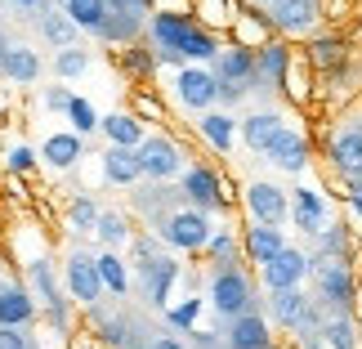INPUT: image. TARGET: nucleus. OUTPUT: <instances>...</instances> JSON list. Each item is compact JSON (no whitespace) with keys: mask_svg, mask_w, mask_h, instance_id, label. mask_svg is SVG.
Segmentation results:
<instances>
[{"mask_svg":"<svg viewBox=\"0 0 362 349\" xmlns=\"http://www.w3.org/2000/svg\"><path fill=\"white\" fill-rule=\"evenodd\" d=\"M327 336H331V345H336V349H354V327L344 323V318H336V323L327 327Z\"/></svg>","mask_w":362,"mask_h":349,"instance_id":"36","label":"nucleus"},{"mask_svg":"<svg viewBox=\"0 0 362 349\" xmlns=\"http://www.w3.org/2000/svg\"><path fill=\"white\" fill-rule=\"evenodd\" d=\"M264 269V287L269 291H286V287H300V278L309 273V256L296 246H282L269 264H259Z\"/></svg>","mask_w":362,"mask_h":349,"instance_id":"3","label":"nucleus"},{"mask_svg":"<svg viewBox=\"0 0 362 349\" xmlns=\"http://www.w3.org/2000/svg\"><path fill=\"white\" fill-rule=\"evenodd\" d=\"M139 166H144V175H152V179H170L179 166H184V157H179V148L170 139L152 135V139L139 144Z\"/></svg>","mask_w":362,"mask_h":349,"instance_id":"6","label":"nucleus"},{"mask_svg":"<svg viewBox=\"0 0 362 349\" xmlns=\"http://www.w3.org/2000/svg\"><path fill=\"white\" fill-rule=\"evenodd\" d=\"M215 99H219V76L202 72V67L179 72V103L184 108H211Z\"/></svg>","mask_w":362,"mask_h":349,"instance_id":"7","label":"nucleus"},{"mask_svg":"<svg viewBox=\"0 0 362 349\" xmlns=\"http://www.w3.org/2000/svg\"><path fill=\"white\" fill-rule=\"evenodd\" d=\"M32 166H36V152L27 148V144H13V148H9V171L27 175V171H32Z\"/></svg>","mask_w":362,"mask_h":349,"instance_id":"34","label":"nucleus"},{"mask_svg":"<svg viewBox=\"0 0 362 349\" xmlns=\"http://www.w3.org/2000/svg\"><path fill=\"white\" fill-rule=\"evenodd\" d=\"M99 278H103V291H117V296H125V287H130V273H125V264H121L117 251L99 256Z\"/></svg>","mask_w":362,"mask_h":349,"instance_id":"26","label":"nucleus"},{"mask_svg":"<svg viewBox=\"0 0 362 349\" xmlns=\"http://www.w3.org/2000/svg\"><path fill=\"white\" fill-rule=\"evenodd\" d=\"M282 67H286V54L282 50H264V72H269V76H282Z\"/></svg>","mask_w":362,"mask_h":349,"instance_id":"40","label":"nucleus"},{"mask_svg":"<svg viewBox=\"0 0 362 349\" xmlns=\"http://www.w3.org/2000/svg\"><path fill=\"white\" fill-rule=\"evenodd\" d=\"M228 349H269V327L255 314H238V323L228 331Z\"/></svg>","mask_w":362,"mask_h":349,"instance_id":"15","label":"nucleus"},{"mask_svg":"<svg viewBox=\"0 0 362 349\" xmlns=\"http://www.w3.org/2000/svg\"><path fill=\"white\" fill-rule=\"evenodd\" d=\"M152 40H157L170 59H215L219 54L215 36H206L202 27H192L188 18H179V13H157V18H152Z\"/></svg>","mask_w":362,"mask_h":349,"instance_id":"1","label":"nucleus"},{"mask_svg":"<svg viewBox=\"0 0 362 349\" xmlns=\"http://www.w3.org/2000/svg\"><path fill=\"white\" fill-rule=\"evenodd\" d=\"M354 193H362V179H354Z\"/></svg>","mask_w":362,"mask_h":349,"instance_id":"45","label":"nucleus"},{"mask_svg":"<svg viewBox=\"0 0 362 349\" xmlns=\"http://www.w3.org/2000/svg\"><path fill=\"white\" fill-rule=\"evenodd\" d=\"M170 278H175V264L170 260H157V269H152V300H165V287H170Z\"/></svg>","mask_w":362,"mask_h":349,"instance_id":"33","label":"nucleus"},{"mask_svg":"<svg viewBox=\"0 0 362 349\" xmlns=\"http://www.w3.org/2000/svg\"><path fill=\"white\" fill-rule=\"evenodd\" d=\"M211 300H215L219 314L238 318V314L250 309V282L238 269H224V273H215V282H211Z\"/></svg>","mask_w":362,"mask_h":349,"instance_id":"4","label":"nucleus"},{"mask_svg":"<svg viewBox=\"0 0 362 349\" xmlns=\"http://www.w3.org/2000/svg\"><path fill=\"white\" fill-rule=\"evenodd\" d=\"M165 242L170 246H179V251H202V246H211V219H206L202 211H179V215H170L165 219Z\"/></svg>","mask_w":362,"mask_h":349,"instance_id":"2","label":"nucleus"},{"mask_svg":"<svg viewBox=\"0 0 362 349\" xmlns=\"http://www.w3.org/2000/svg\"><path fill=\"white\" fill-rule=\"evenodd\" d=\"M322 219H327L322 198H317L313 188H300V193H296V224H300L304 233H317V229H322Z\"/></svg>","mask_w":362,"mask_h":349,"instance_id":"23","label":"nucleus"},{"mask_svg":"<svg viewBox=\"0 0 362 349\" xmlns=\"http://www.w3.org/2000/svg\"><path fill=\"white\" fill-rule=\"evenodd\" d=\"M313 18H317L313 0H273V23L282 32H309Z\"/></svg>","mask_w":362,"mask_h":349,"instance_id":"14","label":"nucleus"},{"mask_svg":"<svg viewBox=\"0 0 362 349\" xmlns=\"http://www.w3.org/2000/svg\"><path fill=\"white\" fill-rule=\"evenodd\" d=\"M54 67H59V76H81V72L90 67V54H86V50H72V45H67V50L59 54V63H54Z\"/></svg>","mask_w":362,"mask_h":349,"instance_id":"30","label":"nucleus"},{"mask_svg":"<svg viewBox=\"0 0 362 349\" xmlns=\"http://www.w3.org/2000/svg\"><path fill=\"white\" fill-rule=\"evenodd\" d=\"M67 291H72V300H81V304H94V300H99V291H103L99 260L76 251V256L67 260Z\"/></svg>","mask_w":362,"mask_h":349,"instance_id":"5","label":"nucleus"},{"mask_svg":"<svg viewBox=\"0 0 362 349\" xmlns=\"http://www.w3.org/2000/svg\"><path fill=\"white\" fill-rule=\"evenodd\" d=\"M45 36L59 50H67V45H72V36H76V23L72 18H45Z\"/></svg>","mask_w":362,"mask_h":349,"instance_id":"32","label":"nucleus"},{"mask_svg":"<svg viewBox=\"0 0 362 349\" xmlns=\"http://www.w3.org/2000/svg\"><path fill=\"white\" fill-rule=\"evenodd\" d=\"M103 175L112 179V184H134V179L144 175V166H139V148L112 144V148L103 152Z\"/></svg>","mask_w":362,"mask_h":349,"instance_id":"13","label":"nucleus"},{"mask_svg":"<svg viewBox=\"0 0 362 349\" xmlns=\"http://www.w3.org/2000/svg\"><path fill=\"white\" fill-rule=\"evenodd\" d=\"M197 314H202V300H188V304H179V309H170V323L188 327V323H197Z\"/></svg>","mask_w":362,"mask_h":349,"instance_id":"37","label":"nucleus"},{"mask_svg":"<svg viewBox=\"0 0 362 349\" xmlns=\"http://www.w3.org/2000/svg\"><path fill=\"white\" fill-rule=\"evenodd\" d=\"M317 287H322V296H327L331 304H349V300H354V278H349V264H340V260L317 264Z\"/></svg>","mask_w":362,"mask_h":349,"instance_id":"11","label":"nucleus"},{"mask_svg":"<svg viewBox=\"0 0 362 349\" xmlns=\"http://www.w3.org/2000/svg\"><path fill=\"white\" fill-rule=\"evenodd\" d=\"M103 135L112 139V144H125V148H139L144 144V130H139V121L130 113H112V117H99Z\"/></svg>","mask_w":362,"mask_h":349,"instance_id":"22","label":"nucleus"},{"mask_svg":"<svg viewBox=\"0 0 362 349\" xmlns=\"http://www.w3.org/2000/svg\"><path fill=\"white\" fill-rule=\"evenodd\" d=\"M67 117H72V125H76V130H86V135H90V130H99V113H94L86 99H72Z\"/></svg>","mask_w":362,"mask_h":349,"instance_id":"31","label":"nucleus"},{"mask_svg":"<svg viewBox=\"0 0 362 349\" xmlns=\"http://www.w3.org/2000/svg\"><path fill=\"white\" fill-rule=\"evenodd\" d=\"M0 349H27L23 327H0Z\"/></svg>","mask_w":362,"mask_h":349,"instance_id":"39","label":"nucleus"},{"mask_svg":"<svg viewBox=\"0 0 362 349\" xmlns=\"http://www.w3.org/2000/svg\"><path fill=\"white\" fill-rule=\"evenodd\" d=\"M282 246L286 242H282V229H277V224H255V229L246 233V251H250V260H255V264H269Z\"/></svg>","mask_w":362,"mask_h":349,"instance_id":"18","label":"nucleus"},{"mask_svg":"<svg viewBox=\"0 0 362 349\" xmlns=\"http://www.w3.org/2000/svg\"><path fill=\"white\" fill-rule=\"evenodd\" d=\"M152 349H184V345H179V341H170V336H165V341H157V345H152Z\"/></svg>","mask_w":362,"mask_h":349,"instance_id":"42","label":"nucleus"},{"mask_svg":"<svg viewBox=\"0 0 362 349\" xmlns=\"http://www.w3.org/2000/svg\"><path fill=\"white\" fill-rule=\"evenodd\" d=\"M13 86H32V81L40 76V59H36V50H27V45H9L5 54V67H0Z\"/></svg>","mask_w":362,"mask_h":349,"instance_id":"17","label":"nucleus"},{"mask_svg":"<svg viewBox=\"0 0 362 349\" xmlns=\"http://www.w3.org/2000/svg\"><path fill=\"white\" fill-rule=\"evenodd\" d=\"M94 229H99V237H103L107 246H121L125 237H130V224H125L121 215H112V211H107V215H99V224H94Z\"/></svg>","mask_w":362,"mask_h":349,"instance_id":"28","label":"nucleus"},{"mask_svg":"<svg viewBox=\"0 0 362 349\" xmlns=\"http://www.w3.org/2000/svg\"><path fill=\"white\" fill-rule=\"evenodd\" d=\"M197 125H202V135H206V144H211V148H219V152L233 148V135H238V125H233L228 113H206Z\"/></svg>","mask_w":362,"mask_h":349,"instance_id":"24","label":"nucleus"},{"mask_svg":"<svg viewBox=\"0 0 362 349\" xmlns=\"http://www.w3.org/2000/svg\"><path fill=\"white\" fill-rule=\"evenodd\" d=\"M277 130H282V117H277V113H255V117H246V125H242L246 148L269 152V144L277 139Z\"/></svg>","mask_w":362,"mask_h":349,"instance_id":"19","label":"nucleus"},{"mask_svg":"<svg viewBox=\"0 0 362 349\" xmlns=\"http://www.w3.org/2000/svg\"><path fill=\"white\" fill-rule=\"evenodd\" d=\"M13 5H27V9H32V5H40V0H13Z\"/></svg>","mask_w":362,"mask_h":349,"instance_id":"44","label":"nucleus"},{"mask_svg":"<svg viewBox=\"0 0 362 349\" xmlns=\"http://www.w3.org/2000/svg\"><path fill=\"white\" fill-rule=\"evenodd\" d=\"M67 219H72V229H94L99 224V206H94L90 198H76L72 206H67Z\"/></svg>","mask_w":362,"mask_h":349,"instance_id":"29","label":"nucleus"},{"mask_svg":"<svg viewBox=\"0 0 362 349\" xmlns=\"http://www.w3.org/2000/svg\"><path fill=\"white\" fill-rule=\"evenodd\" d=\"M273 314H277V323H286V327H300L304 318H309V300H304L296 287H286V291H273Z\"/></svg>","mask_w":362,"mask_h":349,"instance_id":"21","label":"nucleus"},{"mask_svg":"<svg viewBox=\"0 0 362 349\" xmlns=\"http://www.w3.org/2000/svg\"><path fill=\"white\" fill-rule=\"evenodd\" d=\"M45 108L49 113H67V108H72V94H67L63 86H49L45 90Z\"/></svg>","mask_w":362,"mask_h":349,"instance_id":"38","label":"nucleus"},{"mask_svg":"<svg viewBox=\"0 0 362 349\" xmlns=\"http://www.w3.org/2000/svg\"><path fill=\"white\" fill-rule=\"evenodd\" d=\"M246 206H250V215H255L259 224H282V215H286V193L277 188V184H250V188H246Z\"/></svg>","mask_w":362,"mask_h":349,"instance_id":"8","label":"nucleus"},{"mask_svg":"<svg viewBox=\"0 0 362 349\" xmlns=\"http://www.w3.org/2000/svg\"><path fill=\"white\" fill-rule=\"evenodd\" d=\"M40 157H45L54 171H67V166H76V157H81V139L76 135H49L45 148H40Z\"/></svg>","mask_w":362,"mask_h":349,"instance_id":"20","label":"nucleus"},{"mask_svg":"<svg viewBox=\"0 0 362 349\" xmlns=\"http://www.w3.org/2000/svg\"><path fill=\"white\" fill-rule=\"evenodd\" d=\"M32 314H36V304H32V296H27L23 287L0 291V327H27Z\"/></svg>","mask_w":362,"mask_h":349,"instance_id":"16","label":"nucleus"},{"mask_svg":"<svg viewBox=\"0 0 362 349\" xmlns=\"http://www.w3.org/2000/svg\"><path fill=\"white\" fill-rule=\"evenodd\" d=\"M32 282L40 287V296H45V300H54V273H49V264H45V260H36V264H32Z\"/></svg>","mask_w":362,"mask_h":349,"instance_id":"35","label":"nucleus"},{"mask_svg":"<svg viewBox=\"0 0 362 349\" xmlns=\"http://www.w3.org/2000/svg\"><path fill=\"white\" fill-rule=\"evenodd\" d=\"M184 193L197 206H206V211H215V206H224V193H219V175L211 171V166H192V171L184 175Z\"/></svg>","mask_w":362,"mask_h":349,"instance_id":"10","label":"nucleus"},{"mask_svg":"<svg viewBox=\"0 0 362 349\" xmlns=\"http://www.w3.org/2000/svg\"><path fill=\"white\" fill-rule=\"evenodd\" d=\"M112 5H117L121 13H134V9H144V0H112Z\"/></svg>","mask_w":362,"mask_h":349,"instance_id":"41","label":"nucleus"},{"mask_svg":"<svg viewBox=\"0 0 362 349\" xmlns=\"http://www.w3.org/2000/svg\"><path fill=\"white\" fill-rule=\"evenodd\" d=\"M331 166L344 179H362V130H340L331 139Z\"/></svg>","mask_w":362,"mask_h":349,"instance_id":"9","label":"nucleus"},{"mask_svg":"<svg viewBox=\"0 0 362 349\" xmlns=\"http://www.w3.org/2000/svg\"><path fill=\"white\" fill-rule=\"evenodd\" d=\"M250 72H255V63H250V54L246 50H228L224 59H219V86H233V81H246Z\"/></svg>","mask_w":362,"mask_h":349,"instance_id":"27","label":"nucleus"},{"mask_svg":"<svg viewBox=\"0 0 362 349\" xmlns=\"http://www.w3.org/2000/svg\"><path fill=\"white\" fill-rule=\"evenodd\" d=\"M5 54H9V45H5V36H0V67H5Z\"/></svg>","mask_w":362,"mask_h":349,"instance_id":"43","label":"nucleus"},{"mask_svg":"<svg viewBox=\"0 0 362 349\" xmlns=\"http://www.w3.org/2000/svg\"><path fill=\"white\" fill-rule=\"evenodd\" d=\"M269 161H277L282 171H304V161H309V144L296 135V130H277V139L269 144Z\"/></svg>","mask_w":362,"mask_h":349,"instance_id":"12","label":"nucleus"},{"mask_svg":"<svg viewBox=\"0 0 362 349\" xmlns=\"http://www.w3.org/2000/svg\"><path fill=\"white\" fill-rule=\"evenodd\" d=\"M67 18L86 32H99L107 23V0H67Z\"/></svg>","mask_w":362,"mask_h":349,"instance_id":"25","label":"nucleus"}]
</instances>
